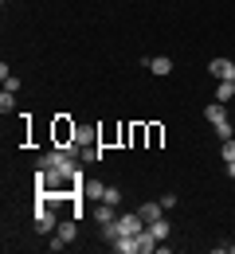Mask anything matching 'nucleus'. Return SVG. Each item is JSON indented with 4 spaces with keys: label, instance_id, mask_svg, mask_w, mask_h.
Returning a JSON list of instances; mask_svg holds the SVG:
<instances>
[{
    "label": "nucleus",
    "instance_id": "1a4fd4ad",
    "mask_svg": "<svg viewBox=\"0 0 235 254\" xmlns=\"http://www.w3.org/2000/svg\"><path fill=\"white\" fill-rule=\"evenodd\" d=\"M94 219H98V227L114 223V219H118V215H114V203H102V199H98V207H94Z\"/></svg>",
    "mask_w": 235,
    "mask_h": 254
},
{
    "label": "nucleus",
    "instance_id": "6e6552de",
    "mask_svg": "<svg viewBox=\"0 0 235 254\" xmlns=\"http://www.w3.org/2000/svg\"><path fill=\"white\" fill-rule=\"evenodd\" d=\"M55 235H59L63 243H75V239H78V227H75L71 219H59V227H55Z\"/></svg>",
    "mask_w": 235,
    "mask_h": 254
},
{
    "label": "nucleus",
    "instance_id": "dca6fc26",
    "mask_svg": "<svg viewBox=\"0 0 235 254\" xmlns=\"http://www.w3.org/2000/svg\"><path fill=\"white\" fill-rule=\"evenodd\" d=\"M216 137H220V141H228V137H235V126H228V122H220V126H216Z\"/></svg>",
    "mask_w": 235,
    "mask_h": 254
},
{
    "label": "nucleus",
    "instance_id": "ddd939ff",
    "mask_svg": "<svg viewBox=\"0 0 235 254\" xmlns=\"http://www.w3.org/2000/svg\"><path fill=\"white\" fill-rule=\"evenodd\" d=\"M102 191H106V184H98V180H90V184L82 188V195H86V199H102Z\"/></svg>",
    "mask_w": 235,
    "mask_h": 254
},
{
    "label": "nucleus",
    "instance_id": "f3484780",
    "mask_svg": "<svg viewBox=\"0 0 235 254\" xmlns=\"http://www.w3.org/2000/svg\"><path fill=\"white\" fill-rule=\"evenodd\" d=\"M145 141H149V145H161V129H157V122H149V133H145Z\"/></svg>",
    "mask_w": 235,
    "mask_h": 254
},
{
    "label": "nucleus",
    "instance_id": "6ab92c4d",
    "mask_svg": "<svg viewBox=\"0 0 235 254\" xmlns=\"http://www.w3.org/2000/svg\"><path fill=\"white\" fill-rule=\"evenodd\" d=\"M4 90H12V94H16V90H20V78H16V74H4Z\"/></svg>",
    "mask_w": 235,
    "mask_h": 254
},
{
    "label": "nucleus",
    "instance_id": "412c9836",
    "mask_svg": "<svg viewBox=\"0 0 235 254\" xmlns=\"http://www.w3.org/2000/svg\"><path fill=\"white\" fill-rule=\"evenodd\" d=\"M228 176H232V180H235V160H228Z\"/></svg>",
    "mask_w": 235,
    "mask_h": 254
},
{
    "label": "nucleus",
    "instance_id": "4468645a",
    "mask_svg": "<svg viewBox=\"0 0 235 254\" xmlns=\"http://www.w3.org/2000/svg\"><path fill=\"white\" fill-rule=\"evenodd\" d=\"M0 110H4V114H12V110H16V94H12V90H4V94H0Z\"/></svg>",
    "mask_w": 235,
    "mask_h": 254
},
{
    "label": "nucleus",
    "instance_id": "2eb2a0df",
    "mask_svg": "<svg viewBox=\"0 0 235 254\" xmlns=\"http://www.w3.org/2000/svg\"><path fill=\"white\" fill-rule=\"evenodd\" d=\"M102 203H114V207H118V203H122V188H106L102 191Z\"/></svg>",
    "mask_w": 235,
    "mask_h": 254
},
{
    "label": "nucleus",
    "instance_id": "a211bd4d",
    "mask_svg": "<svg viewBox=\"0 0 235 254\" xmlns=\"http://www.w3.org/2000/svg\"><path fill=\"white\" fill-rule=\"evenodd\" d=\"M94 137H98V133H94V129H78V141H75V145H90V141H94Z\"/></svg>",
    "mask_w": 235,
    "mask_h": 254
},
{
    "label": "nucleus",
    "instance_id": "0eeeda50",
    "mask_svg": "<svg viewBox=\"0 0 235 254\" xmlns=\"http://www.w3.org/2000/svg\"><path fill=\"white\" fill-rule=\"evenodd\" d=\"M137 215H141L145 227H149L153 219H161V215H165V207H161V203H141V207H137Z\"/></svg>",
    "mask_w": 235,
    "mask_h": 254
},
{
    "label": "nucleus",
    "instance_id": "f03ea898",
    "mask_svg": "<svg viewBox=\"0 0 235 254\" xmlns=\"http://www.w3.org/2000/svg\"><path fill=\"white\" fill-rule=\"evenodd\" d=\"M51 126H55V129H51L55 145H63V149H67V145H75V141H78V126H75L71 118H55Z\"/></svg>",
    "mask_w": 235,
    "mask_h": 254
},
{
    "label": "nucleus",
    "instance_id": "f8f14e48",
    "mask_svg": "<svg viewBox=\"0 0 235 254\" xmlns=\"http://www.w3.org/2000/svg\"><path fill=\"white\" fill-rule=\"evenodd\" d=\"M232 94H235V82H228V78H224V82L216 86V102H228Z\"/></svg>",
    "mask_w": 235,
    "mask_h": 254
},
{
    "label": "nucleus",
    "instance_id": "4be33fe9",
    "mask_svg": "<svg viewBox=\"0 0 235 254\" xmlns=\"http://www.w3.org/2000/svg\"><path fill=\"white\" fill-rule=\"evenodd\" d=\"M232 82H235V78H232Z\"/></svg>",
    "mask_w": 235,
    "mask_h": 254
},
{
    "label": "nucleus",
    "instance_id": "aec40b11",
    "mask_svg": "<svg viewBox=\"0 0 235 254\" xmlns=\"http://www.w3.org/2000/svg\"><path fill=\"white\" fill-rule=\"evenodd\" d=\"M224 160H235V137H228V141H224Z\"/></svg>",
    "mask_w": 235,
    "mask_h": 254
},
{
    "label": "nucleus",
    "instance_id": "7ed1b4c3",
    "mask_svg": "<svg viewBox=\"0 0 235 254\" xmlns=\"http://www.w3.org/2000/svg\"><path fill=\"white\" fill-rule=\"evenodd\" d=\"M55 227H59L55 211H51V207H47V199L39 195V207H35V231H39V235H55Z\"/></svg>",
    "mask_w": 235,
    "mask_h": 254
},
{
    "label": "nucleus",
    "instance_id": "423d86ee",
    "mask_svg": "<svg viewBox=\"0 0 235 254\" xmlns=\"http://www.w3.org/2000/svg\"><path fill=\"white\" fill-rule=\"evenodd\" d=\"M204 118H208L212 126H220V122H228V102H212V106L204 110Z\"/></svg>",
    "mask_w": 235,
    "mask_h": 254
},
{
    "label": "nucleus",
    "instance_id": "20e7f679",
    "mask_svg": "<svg viewBox=\"0 0 235 254\" xmlns=\"http://www.w3.org/2000/svg\"><path fill=\"white\" fill-rule=\"evenodd\" d=\"M208 70H212L220 82H224V78L232 82V78H235V59H232V63H228V59H212V63H208Z\"/></svg>",
    "mask_w": 235,
    "mask_h": 254
},
{
    "label": "nucleus",
    "instance_id": "f257e3e1",
    "mask_svg": "<svg viewBox=\"0 0 235 254\" xmlns=\"http://www.w3.org/2000/svg\"><path fill=\"white\" fill-rule=\"evenodd\" d=\"M141 231H145V219L134 211V215H118L114 223H106V227H102V239L114 243L118 235H141Z\"/></svg>",
    "mask_w": 235,
    "mask_h": 254
},
{
    "label": "nucleus",
    "instance_id": "39448f33",
    "mask_svg": "<svg viewBox=\"0 0 235 254\" xmlns=\"http://www.w3.org/2000/svg\"><path fill=\"white\" fill-rule=\"evenodd\" d=\"M157 247H161V243H157V239H153V231L145 227V231L137 235V254H157Z\"/></svg>",
    "mask_w": 235,
    "mask_h": 254
},
{
    "label": "nucleus",
    "instance_id": "9b49d317",
    "mask_svg": "<svg viewBox=\"0 0 235 254\" xmlns=\"http://www.w3.org/2000/svg\"><path fill=\"white\" fill-rule=\"evenodd\" d=\"M149 231H153L157 243H165V239H168V219H153V223H149Z\"/></svg>",
    "mask_w": 235,
    "mask_h": 254
},
{
    "label": "nucleus",
    "instance_id": "9d476101",
    "mask_svg": "<svg viewBox=\"0 0 235 254\" xmlns=\"http://www.w3.org/2000/svg\"><path fill=\"white\" fill-rule=\"evenodd\" d=\"M145 66H149L153 74H161V78H165L168 70H172V59H165V55H161V59H145Z\"/></svg>",
    "mask_w": 235,
    "mask_h": 254
}]
</instances>
